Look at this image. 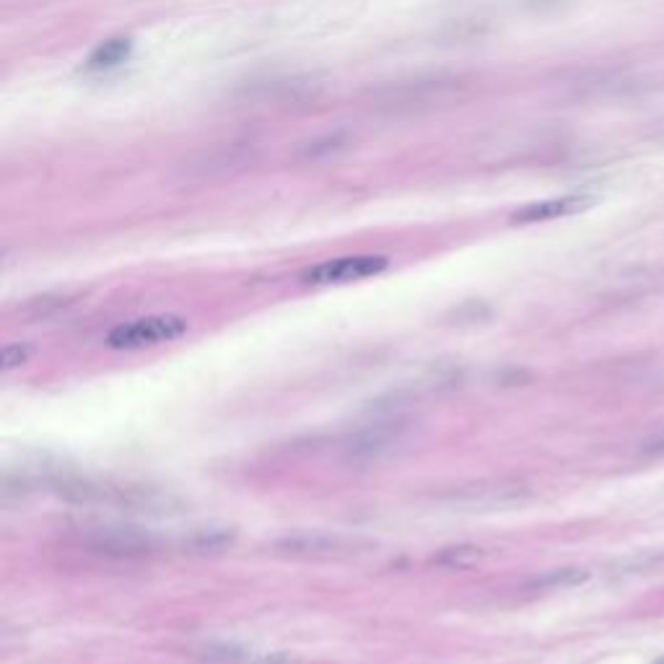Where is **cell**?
Instances as JSON below:
<instances>
[{
    "instance_id": "obj_3",
    "label": "cell",
    "mask_w": 664,
    "mask_h": 664,
    "mask_svg": "<svg viewBox=\"0 0 664 664\" xmlns=\"http://www.w3.org/2000/svg\"><path fill=\"white\" fill-rule=\"evenodd\" d=\"M81 543L91 553H102L109 558H143L161 548V540L154 532L141 527H115V524L89 527L81 535Z\"/></svg>"
},
{
    "instance_id": "obj_18",
    "label": "cell",
    "mask_w": 664,
    "mask_h": 664,
    "mask_svg": "<svg viewBox=\"0 0 664 664\" xmlns=\"http://www.w3.org/2000/svg\"><path fill=\"white\" fill-rule=\"evenodd\" d=\"M535 6H548V3H556V0H530Z\"/></svg>"
},
{
    "instance_id": "obj_13",
    "label": "cell",
    "mask_w": 664,
    "mask_h": 664,
    "mask_svg": "<svg viewBox=\"0 0 664 664\" xmlns=\"http://www.w3.org/2000/svg\"><path fill=\"white\" fill-rule=\"evenodd\" d=\"M587 571L581 569H558L550 571V574L535 576V579L527 584V589H558V587H574V584H581V581H587Z\"/></svg>"
},
{
    "instance_id": "obj_6",
    "label": "cell",
    "mask_w": 664,
    "mask_h": 664,
    "mask_svg": "<svg viewBox=\"0 0 664 664\" xmlns=\"http://www.w3.org/2000/svg\"><path fill=\"white\" fill-rule=\"evenodd\" d=\"M592 205H597V198L589 192H574V195H563V198L553 200H540V203H530L519 208L517 213H511V224L514 226H527V224H543V221H556V218L576 216V213L589 211Z\"/></svg>"
},
{
    "instance_id": "obj_8",
    "label": "cell",
    "mask_w": 664,
    "mask_h": 664,
    "mask_svg": "<svg viewBox=\"0 0 664 664\" xmlns=\"http://www.w3.org/2000/svg\"><path fill=\"white\" fill-rule=\"evenodd\" d=\"M405 423L403 421H382V423H371L364 426L356 436H351L348 441V454L356 457V460H371V457H379L382 452L397 444L405 434Z\"/></svg>"
},
{
    "instance_id": "obj_7",
    "label": "cell",
    "mask_w": 664,
    "mask_h": 664,
    "mask_svg": "<svg viewBox=\"0 0 664 664\" xmlns=\"http://www.w3.org/2000/svg\"><path fill=\"white\" fill-rule=\"evenodd\" d=\"M325 89V83L317 76H291V78H275L268 83H257L255 89H247L244 96L260 99V102L275 104H299L314 99Z\"/></svg>"
},
{
    "instance_id": "obj_2",
    "label": "cell",
    "mask_w": 664,
    "mask_h": 664,
    "mask_svg": "<svg viewBox=\"0 0 664 664\" xmlns=\"http://www.w3.org/2000/svg\"><path fill=\"white\" fill-rule=\"evenodd\" d=\"M462 91V81L457 76H418L410 81L387 83L374 91V107L384 112H418L449 102Z\"/></svg>"
},
{
    "instance_id": "obj_12",
    "label": "cell",
    "mask_w": 664,
    "mask_h": 664,
    "mask_svg": "<svg viewBox=\"0 0 664 664\" xmlns=\"http://www.w3.org/2000/svg\"><path fill=\"white\" fill-rule=\"evenodd\" d=\"M351 146V135L348 133H330L322 135V138H314V141L304 143L296 151V159L301 161H322L330 159V156H338L340 151Z\"/></svg>"
},
{
    "instance_id": "obj_15",
    "label": "cell",
    "mask_w": 664,
    "mask_h": 664,
    "mask_svg": "<svg viewBox=\"0 0 664 664\" xmlns=\"http://www.w3.org/2000/svg\"><path fill=\"white\" fill-rule=\"evenodd\" d=\"M234 540V535L226 530H200L187 540V548L192 550H221Z\"/></svg>"
},
{
    "instance_id": "obj_11",
    "label": "cell",
    "mask_w": 664,
    "mask_h": 664,
    "mask_svg": "<svg viewBox=\"0 0 664 664\" xmlns=\"http://www.w3.org/2000/svg\"><path fill=\"white\" fill-rule=\"evenodd\" d=\"M278 548L286 550V553H343V550L356 548V543L330 535H299L278 543Z\"/></svg>"
},
{
    "instance_id": "obj_10",
    "label": "cell",
    "mask_w": 664,
    "mask_h": 664,
    "mask_svg": "<svg viewBox=\"0 0 664 664\" xmlns=\"http://www.w3.org/2000/svg\"><path fill=\"white\" fill-rule=\"evenodd\" d=\"M130 55H133V39L112 37L91 52L89 60H86V68L94 73L109 71V68H117V65H122L125 60H130Z\"/></svg>"
},
{
    "instance_id": "obj_4",
    "label": "cell",
    "mask_w": 664,
    "mask_h": 664,
    "mask_svg": "<svg viewBox=\"0 0 664 664\" xmlns=\"http://www.w3.org/2000/svg\"><path fill=\"white\" fill-rule=\"evenodd\" d=\"M187 332V320L177 314H156V317H141V320L117 325L107 335V345L115 351H138L148 345L169 343L182 338Z\"/></svg>"
},
{
    "instance_id": "obj_14",
    "label": "cell",
    "mask_w": 664,
    "mask_h": 664,
    "mask_svg": "<svg viewBox=\"0 0 664 664\" xmlns=\"http://www.w3.org/2000/svg\"><path fill=\"white\" fill-rule=\"evenodd\" d=\"M483 556L480 548L475 545H457V548H444L439 556H434V561L439 566H452V569H465V566H473L478 558Z\"/></svg>"
},
{
    "instance_id": "obj_17",
    "label": "cell",
    "mask_w": 664,
    "mask_h": 664,
    "mask_svg": "<svg viewBox=\"0 0 664 664\" xmlns=\"http://www.w3.org/2000/svg\"><path fill=\"white\" fill-rule=\"evenodd\" d=\"M644 454H654V457H664V434L654 436L644 444Z\"/></svg>"
},
{
    "instance_id": "obj_16",
    "label": "cell",
    "mask_w": 664,
    "mask_h": 664,
    "mask_svg": "<svg viewBox=\"0 0 664 664\" xmlns=\"http://www.w3.org/2000/svg\"><path fill=\"white\" fill-rule=\"evenodd\" d=\"M34 356V348L29 343H8L3 351H0V369L11 371L24 366L29 358Z\"/></svg>"
},
{
    "instance_id": "obj_1",
    "label": "cell",
    "mask_w": 664,
    "mask_h": 664,
    "mask_svg": "<svg viewBox=\"0 0 664 664\" xmlns=\"http://www.w3.org/2000/svg\"><path fill=\"white\" fill-rule=\"evenodd\" d=\"M47 486L71 504L117 506V509L146 511V514H169V511H177L179 506L177 498L169 496V493H161L148 486H133V483H115V480L58 473L47 480Z\"/></svg>"
},
{
    "instance_id": "obj_9",
    "label": "cell",
    "mask_w": 664,
    "mask_h": 664,
    "mask_svg": "<svg viewBox=\"0 0 664 664\" xmlns=\"http://www.w3.org/2000/svg\"><path fill=\"white\" fill-rule=\"evenodd\" d=\"M203 657L218 664H283L291 659L288 654L252 652V649H239V646H205Z\"/></svg>"
},
{
    "instance_id": "obj_5",
    "label": "cell",
    "mask_w": 664,
    "mask_h": 664,
    "mask_svg": "<svg viewBox=\"0 0 664 664\" xmlns=\"http://www.w3.org/2000/svg\"><path fill=\"white\" fill-rule=\"evenodd\" d=\"M390 268V260L384 255H356V257H338L327 260L304 270L301 281L309 286H332V283H351L361 278H371Z\"/></svg>"
}]
</instances>
